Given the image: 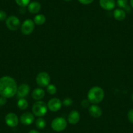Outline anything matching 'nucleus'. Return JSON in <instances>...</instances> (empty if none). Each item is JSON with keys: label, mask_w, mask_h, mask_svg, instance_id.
I'll return each mask as SVG.
<instances>
[{"label": "nucleus", "mask_w": 133, "mask_h": 133, "mask_svg": "<svg viewBox=\"0 0 133 133\" xmlns=\"http://www.w3.org/2000/svg\"><path fill=\"white\" fill-rule=\"evenodd\" d=\"M17 83L13 78L5 76L0 78V95L5 98H11L16 94Z\"/></svg>", "instance_id": "1"}, {"label": "nucleus", "mask_w": 133, "mask_h": 133, "mask_svg": "<svg viewBox=\"0 0 133 133\" xmlns=\"http://www.w3.org/2000/svg\"><path fill=\"white\" fill-rule=\"evenodd\" d=\"M104 97V91L99 86H94L89 89L88 93V99L90 103L97 104L103 101Z\"/></svg>", "instance_id": "2"}, {"label": "nucleus", "mask_w": 133, "mask_h": 133, "mask_svg": "<svg viewBox=\"0 0 133 133\" xmlns=\"http://www.w3.org/2000/svg\"><path fill=\"white\" fill-rule=\"evenodd\" d=\"M48 109L47 104L44 101H38L37 102L34 103L32 107L33 114L39 117L45 116L46 114L47 113Z\"/></svg>", "instance_id": "3"}, {"label": "nucleus", "mask_w": 133, "mask_h": 133, "mask_svg": "<svg viewBox=\"0 0 133 133\" xmlns=\"http://www.w3.org/2000/svg\"><path fill=\"white\" fill-rule=\"evenodd\" d=\"M67 126L66 119L62 117H57L54 119L51 123L52 129L56 132H61L65 130Z\"/></svg>", "instance_id": "4"}, {"label": "nucleus", "mask_w": 133, "mask_h": 133, "mask_svg": "<svg viewBox=\"0 0 133 133\" xmlns=\"http://www.w3.org/2000/svg\"><path fill=\"white\" fill-rule=\"evenodd\" d=\"M36 82L41 88L47 87L50 82V76L46 72H41L37 76Z\"/></svg>", "instance_id": "5"}, {"label": "nucleus", "mask_w": 133, "mask_h": 133, "mask_svg": "<svg viewBox=\"0 0 133 133\" xmlns=\"http://www.w3.org/2000/svg\"><path fill=\"white\" fill-rule=\"evenodd\" d=\"M35 23L33 20L31 19H27L20 26V29H21L22 33L25 35H29L33 33L35 29Z\"/></svg>", "instance_id": "6"}, {"label": "nucleus", "mask_w": 133, "mask_h": 133, "mask_svg": "<svg viewBox=\"0 0 133 133\" xmlns=\"http://www.w3.org/2000/svg\"><path fill=\"white\" fill-rule=\"evenodd\" d=\"M6 25L9 30L15 31L20 28L21 24L18 18L15 16H11L6 20Z\"/></svg>", "instance_id": "7"}, {"label": "nucleus", "mask_w": 133, "mask_h": 133, "mask_svg": "<svg viewBox=\"0 0 133 133\" xmlns=\"http://www.w3.org/2000/svg\"><path fill=\"white\" fill-rule=\"evenodd\" d=\"M62 104V103L59 98H52L48 101L47 107L48 109L52 112H57L61 109Z\"/></svg>", "instance_id": "8"}, {"label": "nucleus", "mask_w": 133, "mask_h": 133, "mask_svg": "<svg viewBox=\"0 0 133 133\" xmlns=\"http://www.w3.org/2000/svg\"><path fill=\"white\" fill-rule=\"evenodd\" d=\"M5 121L6 124L10 127H15L17 126L19 122L17 115L15 114V113H12V112L6 115L5 117Z\"/></svg>", "instance_id": "9"}, {"label": "nucleus", "mask_w": 133, "mask_h": 133, "mask_svg": "<svg viewBox=\"0 0 133 133\" xmlns=\"http://www.w3.org/2000/svg\"><path fill=\"white\" fill-rule=\"evenodd\" d=\"M35 115L31 112H25L20 116V121L24 125H31L35 121Z\"/></svg>", "instance_id": "10"}, {"label": "nucleus", "mask_w": 133, "mask_h": 133, "mask_svg": "<svg viewBox=\"0 0 133 133\" xmlns=\"http://www.w3.org/2000/svg\"><path fill=\"white\" fill-rule=\"evenodd\" d=\"M29 91H30L29 85L27 84H22L18 87L16 94L20 98H24L29 94Z\"/></svg>", "instance_id": "11"}, {"label": "nucleus", "mask_w": 133, "mask_h": 133, "mask_svg": "<svg viewBox=\"0 0 133 133\" xmlns=\"http://www.w3.org/2000/svg\"><path fill=\"white\" fill-rule=\"evenodd\" d=\"M89 113L91 117L94 118H98L103 114L101 108L97 104H93L89 108Z\"/></svg>", "instance_id": "12"}, {"label": "nucleus", "mask_w": 133, "mask_h": 133, "mask_svg": "<svg viewBox=\"0 0 133 133\" xmlns=\"http://www.w3.org/2000/svg\"><path fill=\"white\" fill-rule=\"evenodd\" d=\"M99 4L101 7L107 11H111L116 7L115 0H99Z\"/></svg>", "instance_id": "13"}, {"label": "nucleus", "mask_w": 133, "mask_h": 133, "mask_svg": "<svg viewBox=\"0 0 133 133\" xmlns=\"http://www.w3.org/2000/svg\"><path fill=\"white\" fill-rule=\"evenodd\" d=\"M80 119V115L78 111L77 110H72L69 114L67 120L69 123L72 125H76L78 123Z\"/></svg>", "instance_id": "14"}, {"label": "nucleus", "mask_w": 133, "mask_h": 133, "mask_svg": "<svg viewBox=\"0 0 133 133\" xmlns=\"http://www.w3.org/2000/svg\"><path fill=\"white\" fill-rule=\"evenodd\" d=\"M28 9L30 13L37 14L41 9V5L37 2H33L28 5Z\"/></svg>", "instance_id": "15"}, {"label": "nucleus", "mask_w": 133, "mask_h": 133, "mask_svg": "<svg viewBox=\"0 0 133 133\" xmlns=\"http://www.w3.org/2000/svg\"><path fill=\"white\" fill-rule=\"evenodd\" d=\"M44 95H45V91H44V89L41 88L35 89L31 93V96L33 99L36 100L37 101H41L42 98H43Z\"/></svg>", "instance_id": "16"}, {"label": "nucleus", "mask_w": 133, "mask_h": 133, "mask_svg": "<svg viewBox=\"0 0 133 133\" xmlns=\"http://www.w3.org/2000/svg\"><path fill=\"white\" fill-rule=\"evenodd\" d=\"M114 17L118 21H122L126 17V13L124 10L121 9H117L114 11Z\"/></svg>", "instance_id": "17"}, {"label": "nucleus", "mask_w": 133, "mask_h": 133, "mask_svg": "<svg viewBox=\"0 0 133 133\" xmlns=\"http://www.w3.org/2000/svg\"><path fill=\"white\" fill-rule=\"evenodd\" d=\"M46 20V16L44 15L39 14V15H36L34 17L33 22H34L35 24H36V25H41L45 23Z\"/></svg>", "instance_id": "18"}, {"label": "nucleus", "mask_w": 133, "mask_h": 133, "mask_svg": "<svg viewBox=\"0 0 133 133\" xmlns=\"http://www.w3.org/2000/svg\"><path fill=\"white\" fill-rule=\"evenodd\" d=\"M17 106L19 109L24 110L27 109V108L28 107V102L27 101V100L25 98H20L18 101Z\"/></svg>", "instance_id": "19"}, {"label": "nucleus", "mask_w": 133, "mask_h": 133, "mask_svg": "<svg viewBox=\"0 0 133 133\" xmlns=\"http://www.w3.org/2000/svg\"><path fill=\"white\" fill-rule=\"evenodd\" d=\"M35 125H36L37 127L39 129H43L46 127V122L45 120L42 117H39L35 121Z\"/></svg>", "instance_id": "20"}, {"label": "nucleus", "mask_w": 133, "mask_h": 133, "mask_svg": "<svg viewBox=\"0 0 133 133\" xmlns=\"http://www.w3.org/2000/svg\"><path fill=\"white\" fill-rule=\"evenodd\" d=\"M128 0H117V5L119 7L125 9H130L127 5Z\"/></svg>", "instance_id": "21"}, {"label": "nucleus", "mask_w": 133, "mask_h": 133, "mask_svg": "<svg viewBox=\"0 0 133 133\" xmlns=\"http://www.w3.org/2000/svg\"><path fill=\"white\" fill-rule=\"evenodd\" d=\"M46 91L50 95H54L57 92V88L54 84H49L46 87Z\"/></svg>", "instance_id": "22"}, {"label": "nucleus", "mask_w": 133, "mask_h": 133, "mask_svg": "<svg viewBox=\"0 0 133 133\" xmlns=\"http://www.w3.org/2000/svg\"><path fill=\"white\" fill-rule=\"evenodd\" d=\"M17 5H18L20 7H26L30 3V0H15Z\"/></svg>", "instance_id": "23"}, {"label": "nucleus", "mask_w": 133, "mask_h": 133, "mask_svg": "<svg viewBox=\"0 0 133 133\" xmlns=\"http://www.w3.org/2000/svg\"><path fill=\"white\" fill-rule=\"evenodd\" d=\"M72 103H73L72 100L71 98H69V97H68V98H66L64 99L62 104L64 106H65V107H69V106H71L72 104Z\"/></svg>", "instance_id": "24"}, {"label": "nucleus", "mask_w": 133, "mask_h": 133, "mask_svg": "<svg viewBox=\"0 0 133 133\" xmlns=\"http://www.w3.org/2000/svg\"><path fill=\"white\" fill-rule=\"evenodd\" d=\"M89 104H90V102L89 101L88 99H84L81 102V107H83L84 108H86L88 107H89Z\"/></svg>", "instance_id": "25"}, {"label": "nucleus", "mask_w": 133, "mask_h": 133, "mask_svg": "<svg viewBox=\"0 0 133 133\" xmlns=\"http://www.w3.org/2000/svg\"><path fill=\"white\" fill-rule=\"evenodd\" d=\"M7 13L5 11L0 10V21H4L7 20Z\"/></svg>", "instance_id": "26"}, {"label": "nucleus", "mask_w": 133, "mask_h": 133, "mask_svg": "<svg viewBox=\"0 0 133 133\" xmlns=\"http://www.w3.org/2000/svg\"><path fill=\"white\" fill-rule=\"evenodd\" d=\"M127 117L128 119L129 120L130 122L133 123V109L130 110L127 114Z\"/></svg>", "instance_id": "27"}, {"label": "nucleus", "mask_w": 133, "mask_h": 133, "mask_svg": "<svg viewBox=\"0 0 133 133\" xmlns=\"http://www.w3.org/2000/svg\"><path fill=\"white\" fill-rule=\"evenodd\" d=\"M94 0H78V2L83 5L91 4Z\"/></svg>", "instance_id": "28"}, {"label": "nucleus", "mask_w": 133, "mask_h": 133, "mask_svg": "<svg viewBox=\"0 0 133 133\" xmlns=\"http://www.w3.org/2000/svg\"><path fill=\"white\" fill-rule=\"evenodd\" d=\"M6 102H7V98L2 97V96H0V107L5 105Z\"/></svg>", "instance_id": "29"}, {"label": "nucleus", "mask_w": 133, "mask_h": 133, "mask_svg": "<svg viewBox=\"0 0 133 133\" xmlns=\"http://www.w3.org/2000/svg\"><path fill=\"white\" fill-rule=\"evenodd\" d=\"M28 133H40V132H39V131H37V130L33 129V130H31Z\"/></svg>", "instance_id": "30"}, {"label": "nucleus", "mask_w": 133, "mask_h": 133, "mask_svg": "<svg viewBox=\"0 0 133 133\" xmlns=\"http://www.w3.org/2000/svg\"><path fill=\"white\" fill-rule=\"evenodd\" d=\"M130 5L133 8V0H130Z\"/></svg>", "instance_id": "31"}, {"label": "nucleus", "mask_w": 133, "mask_h": 133, "mask_svg": "<svg viewBox=\"0 0 133 133\" xmlns=\"http://www.w3.org/2000/svg\"><path fill=\"white\" fill-rule=\"evenodd\" d=\"M65 2H70V1H72V0H64Z\"/></svg>", "instance_id": "32"}, {"label": "nucleus", "mask_w": 133, "mask_h": 133, "mask_svg": "<svg viewBox=\"0 0 133 133\" xmlns=\"http://www.w3.org/2000/svg\"><path fill=\"white\" fill-rule=\"evenodd\" d=\"M131 98H132V101H133V93H132V96H131Z\"/></svg>", "instance_id": "33"}]
</instances>
